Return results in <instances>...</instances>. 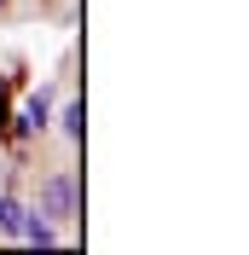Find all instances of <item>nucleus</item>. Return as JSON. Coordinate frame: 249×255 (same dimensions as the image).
<instances>
[{
    "mask_svg": "<svg viewBox=\"0 0 249 255\" xmlns=\"http://www.w3.org/2000/svg\"><path fill=\"white\" fill-rule=\"evenodd\" d=\"M0 232H6V238L23 232V203H17V197H0Z\"/></svg>",
    "mask_w": 249,
    "mask_h": 255,
    "instance_id": "7ed1b4c3",
    "label": "nucleus"
},
{
    "mask_svg": "<svg viewBox=\"0 0 249 255\" xmlns=\"http://www.w3.org/2000/svg\"><path fill=\"white\" fill-rule=\"evenodd\" d=\"M64 133H70V139H81V105H76V99L64 105Z\"/></svg>",
    "mask_w": 249,
    "mask_h": 255,
    "instance_id": "39448f33",
    "label": "nucleus"
},
{
    "mask_svg": "<svg viewBox=\"0 0 249 255\" xmlns=\"http://www.w3.org/2000/svg\"><path fill=\"white\" fill-rule=\"evenodd\" d=\"M23 244H35V250H52L58 244V232H52V215H41V209H23V232H17Z\"/></svg>",
    "mask_w": 249,
    "mask_h": 255,
    "instance_id": "f03ea898",
    "label": "nucleus"
},
{
    "mask_svg": "<svg viewBox=\"0 0 249 255\" xmlns=\"http://www.w3.org/2000/svg\"><path fill=\"white\" fill-rule=\"evenodd\" d=\"M41 215H52V221H70L76 215V174L70 168H58V174H47V186H41Z\"/></svg>",
    "mask_w": 249,
    "mask_h": 255,
    "instance_id": "f257e3e1",
    "label": "nucleus"
},
{
    "mask_svg": "<svg viewBox=\"0 0 249 255\" xmlns=\"http://www.w3.org/2000/svg\"><path fill=\"white\" fill-rule=\"evenodd\" d=\"M17 128H23V133H41V128H47V93H35L29 105H23V122Z\"/></svg>",
    "mask_w": 249,
    "mask_h": 255,
    "instance_id": "20e7f679",
    "label": "nucleus"
},
{
    "mask_svg": "<svg viewBox=\"0 0 249 255\" xmlns=\"http://www.w3.org/2000/svg\"><path fill=\"white\" fill-rule=\"evenodd\" d=\"M0 6H6V0H0Z\"/></svg>",
    "mask_w": 249,
    "mask_h": 255,
    "instance_id": "423d86ee",
    "label": "nucleus"
}]
</instances>
